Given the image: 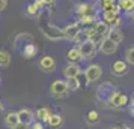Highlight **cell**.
I'll return each mask as SVG.
<instances>
[{"label": "cell", "mask_w": 134, "mask_h": 129, "mask_svg": "<svg viewBox=\"0 0 134 129\" xmlns=\"http://www.w3.org/2000/svg\"><path fill=\"white\" fill-rule=\"evenodd\" d=\"M41 30L45 36L51 39V41H60V39H65V33H63V29H60L59 26L53 24V23H41L39 24Z\"/></svg>", "instance_id": "1"}, {"label": "cell", "mask_w": 134, "mask_h": 129, "mask_svg": "<svg viewBox=\"0 0 134 129\" xmlns=\"http://www.w3.org/2000/svg\"><path fill=\"white\" fill-rule=\"evenodd\" d=\"M50 92H51V96L54 98H65L68 95V86H66V81L63 80H56L51 83L50 86Z\"/></svg>", "instance_id": "2"}, {"label": "cell", "mask_w": 134, "mask_h": 129, "mask_svg": "<svg viewBox=\"0 0 134 129\" xmlns=\"http://www.w3.org/2000/svg\"><path fill=\"white\" fill-rule=\"evenodd\" d=\"M128 101H130V96H128L127 93L119 92V90H115L113 95H111L110 99H109L110 105H111L113 108H124V107L128 104Z\"/></svg>", "instance_id": "3"}, {"label": "cell", "mask_w": 134, "mask_h": 129, "mask_svg": "<svg viewBox=\"0 0 134 129\" xmlns=\"http://www.w3.org/2000/svg\"><path fill=\"white\" fill-rule=\"evenodd\" d=\"M80 51H81V56H83V60H89V59H93L97 56V45L93 41H86V42L80 44L79 45Z\"/></svg>", "instance_id": "4"}, {"label": "cell", "mask_w": 134, "mask_h": 129, "mask_svg": "<svg viewBox=\"0 0 134 129\" xmlns=\"http://www.w3.org/2000/svg\"><path fill=\"white\" fill-rule=\"evenodd\" d=\"M103 21H105L110 27H119L122 23V18L119 12L115 9H110V11H103Z\"/></svg>", "instance_id": "5"}, {"label": "cell", "mask_w": 134, "mask_h": 129, "mask_svg": "<svg viewBox=\"0 0 134 129\" xmlns=\"http://www.w3.org/2000/svg\"><path fill=\"white\" fill-rule=\"evenodd\" d=\"M101 75H103V68L99 65H89L85 71V77L87 83H93V81L99 80Z\"/></svg>", "instance_id": "6"}, {"label": "cell", "mask_w": 134, "mask_h": 129, "mask_svg": "<svg viewBox=\"0 0 134 129\" xmlns=\"http://www.w3.org/2000/svg\"><path fill=\"white\" fill-rule=\"evenodd\" d=\"M80 32H81V24H80L79 21H75V23H72V24H68L66 27L63 29L65 39H68V41H74Z\"/></svg>", "instance_id": "7"}, {"label": "cell", "mask_w": 134, "mask_h": 129, "mask_svg": "<svg viewBox=\"0 0 134 129\" xmlns=\"http://www.w3.org/2000/svg\"><path fill=\"white\" fill-rule=\"evenodd\" d=\"M128 65L127 60H116L113 62V65H111V74L115 75V77H122V75L128 74Z\"/></svg>", "instance_id": "8"}, {"label": "cell", "mask_w": 134, "mask_h": 129, "mask_svg": "<svg viewBox=\"0 0 134 129\" xmlns=\"http://www.w3.org/2000/svg\"><path fill=\"white\" fill-rule=\"evenodd\" d=\"M39 68H41V71H42V72H47V74H50V72H54V69H56V60L51 57V56H44L42 59L39 60Z\"/></svg>", "instance_id": "9"}, {"label": "cell", "mask_w": 134, "mask_h": 129, "mask_svg": "<svg viewBox=\"0 0 134 129\" xmlns=\"http://www.w3.org/2000/svg\"><path fill=\"white\" fill-rule=\"evenodd\" d=\"M116 89L111 83H103L101 86L98 87V98L99 99H104V101H109L110 96L113 95Z\"/></svg>", "instance_id": "10"}, {"label": "cell", "mask_w": 134, "mask_h": 129, "mask_svg": "<svg viewBox=\"0 0 134 129\" xmlns=\"http://www.w3.org/2000/svg\"><path fill=\"white\" fill-rule=\"evenodd\" d=\"M81 72V69L77 63H68L66 66L63 68V75L65 78H77Z\"/></svg>", "instance_id": "11"}, {"label": "cell", "mask_w": 134, "mask_h": 129, "mask_svg": "<svg viewBox=\"0 0 134 129\" xmlns=\"http://www.w3.org/2000/svg\"><path fill=\"white\" fill-rule=\"evenodd\" d=\"M42 8H44L42 2L41 0H35V2H32V3L27 5V8H26V15H29V17H38Z\"/></svg>", "instance_id": "12"}, {"label": "cell", "mask_w": 134, "mask_h": 129, "mask_svg": "<svg viewBox=\"0 0 134 129\" xmlns=\"http://www.w3.org/2000/svg\"><path fill=\"white\" fill-rule=\"evenodd\" d=\"M99 50H101V53H103V54L111 56V54H115L116 51H118V44H115L113 41H110L109 38H105V41L101 44Z\"/></svg>", "instance_id": "13"}, {"label": "cell", "mask_w": 134, "mask_h": 129, "mask_svg": "<svg viewBox=\"0 0 134 129\" xmlns=\"http://www.w3.org/2000/svg\"><path fill=\"white\" fill-rule=\"evenodd\" d=\"M17 113H18L20 122L26 123V125H32V123H33V120H35V117H36L30 110H29V108H21V110L17 111Z\"/></svg>", "instance_id": "14"}, {"label": "cell", "mask_w": 134, "mask_h": 129, "mask_svg": "<svg viewBox=\"0 0 134 129\" xmlns=\"http://www.w3.org/2000/svg\"><path fill=\"white\" fill-rule=\"evenodd\" d=\"M66 59L69 63H79V62L83 60V56H81V51H80L79 47H72V48L68 50Z\"/></svg>", "instance_id": "15"}, {"label": "cell", "mask_w": 134, "mask_h": 129, "mask_svg": "<svg viewBox=\"0 0 134 129\" xmlns=\"http://www.w3.org/2000/svg\"><path fill=\"white\" fill-rule=\"evenodd\" d=\"M21 54H23L24 59H32V57H35L38 54V47L33 42H27L21 48Z\"/></svg>", "instance_id": "16"}, {"label": "cell", "mask_w": 134, "mask_h": 129, "mask_svg": "<svg viewBox=\"0 0 134 129\" xmlns=\"http://www.w3.org/2000/svg\"><path fill=\"white\" fill-rule=\"evenodd\" d=\"M107 38L119 45L124 41V33H122V30L119 27H110V32H109V35H107Z\"/></svg>", "instance_id": "17"}, {"label": "cell", "mask_w": 134, "mask_h": 129, "mask_svg": "<svg viewBox=\"0 0 134 129\" xmlns=\"http://www.w3.org/2000/svg\"><path fill=\"white\" fill-rule=\"evenodd\" d=\"M93 27H95V32H97L98 36H105L107 38V35H109V32H110V26L107 24L105 21L98 20L97 23L93 24Z\"/></svg>", "instance_id": "18"}, {"label": "cell", "mask_w": 134, "mask_h": 129, "mask_svg": "<svg viewBox=\"0 0 134 129\" xmlns=\"http://www.w3.org/2000/svg\"><path fill=\"white\" fill-rule=\"evenodd\" d=\"M98 3H99L101 11H110V9H115V11H118V12H121V8H119V5H118L116 0H98Z\"/></svg>", "instance_id": "19"}, {"label": "cell", "mask_w": 134, "mask_h": 129, "mask_svg": "<svg viewBox=\"0 0 134 129\" xmlns=\"http://www.w3.org/2000/svg\"><path fill=\"white\" fill-rule=\"evenodd\" d=\"M20 123V117H18V113H14V111H9L6 116H5V125L8 128H15L17 125Z\"/></svg>", "instance_id": "20"}, {"label": "cell", "mask_w": 134, "mask_h": 129, "mask_svg": "<svg viewBox=\"0 0 134 129\" xmlns=\"http://www.w3.org/2000/svg\"><path fill=\"white\" fill-rule=\"evenodd\" d=\"M51 114H53V113H51L48 108H45V107H44V108H38L36 113H35L36 119L39 120V122H42V123H48Z\"/></svg>", "instance_id": "21"}, {"label": "cell", "mask_w": 134, "mask_h": 129, "mask_svg": "<svg viewBox=\"0 0 134 129\" xmlns=\"http://www.w3.org/2000/svg\"><path fill=\"white\" fill-rule=\"evenodd\" d=\"M75 14L77 15H86V14H93V9H92V5L89 3H85V2H80L75 5Z\"/></svg>", "instance_id": "22"}, {"label": "cell", "mask_w": 134, "mask_h": 129, "mask_svg": "<svg viewBox=\"0 0 134 129\" xmlns=\"http://www.w3.org/2000/svg\"><path fill=\"white\" fill-rule=\"evenodd\" d=\"M97 14H86V15H80L79 17V21L81 26H93L97 21Z\"/></svg>", "instance_id": "23"}, {"label": "cell", "mask_w": 134, "mask_h": 129, "mask_svg": "<svg viewBox=\"0 0 134 129\" xmlns=\"http://www.w3.org/2000/svg\"><path fill=\"white\" fill-rule=\"evenodd\" d=\"M118 5L121 8V11L127 14L134 12V0H118Z\"/></svg>", "instance_id": "24"}, {"label": "cell", "mask_w": 134, "mask_h": 129, "mask_svg": "<svg viewBox=\"0 0 134 129\" xmlns=\"http://www.w3.org/2000/svg\"><path fill=\"white\" fill-rule=\"evenodd\" d=\"M62 123H63V119H62L60 114H51V117H50L48 120V126L51 129H57L62 126Z\"/></svg>", "instance_id": "25"}, {"label": "cell", "mask_w": 134, "mask_h": 129, "mask_svg": "<svg viewBox=\"0 0 134 129\" xmlns=\"http://www.w3.org/2000/svg\"><path fill=\"white\" fill-rule=\"evenodd\" d=\"M11 54L6 50H0V68H8L11 65Z\"/></svg>", "instance_id": "26"}, {"label": "cell", "mask_w": 134, "mask_h": 129, "mask_svg": "<svg viewBox=\"0 0 134 129\" xmlns=\"http://www.w3.org/2000/svg\"><path fill=\"white\" fill-rule=\"evenodd\" d=\"M86 122H87V125H97L99 122V113L95 110H91L86 114Z\"/></svg>", "instance_id": "27"}, {"label": "cell", "mask_w": 134, "mask_h": 129, "mask_svg": "<svg viewBox=\"0 0 134 129\" xmlns=\"http://www.w3.org/2000/svg\"><path fill=\"white\" fill-rule=\"evenodd\" d=\"M66 86H68V90L69 92H75L80 89V81H79V77L77 78H66Z\"/></svg>", "instance_id": "28"}, {"label": "cell", "mask_w": 134, "mask_h": 129, "mask_svg": "<svg viewBox=\"0 0 134 129\" xmlns=\"http://www.w3.org/2000/svg\"><path fill=\"white\" fill-rule=\"evenodd\" d=\"M86 41H89V35H87V32H86V29H83V30L80 32L79 35H77V38L74 39V42L75 44H83V42H86Z\"/></svg>", "instance_id": "29"}, {"label": "cell", "mask_w": 134, "mask_h": 129, "mask_svg": "<svg viewBox=\"0 0 134 129\" xmlns=\"http://www.w3.org/2000/svg\"><path fill=\"white\" fill-rule=\"evenodd\" d=\"M125 60L128 65H134V47H130L125 51Z\"/></svg>", "instance_id": "30"}, {"label": "cell", "mask_w": 134, "mask_h": 129, "mask_svg": "<svg viewBox=\"0 0 134 129\" xmlns=\"http://www.w3.org/2000/svg\"><path fill=\"white\" fill-rule=\"evenodd\" d=\"M30 129H44L42 122H33V123L30 125Z\"/></svg>", "instance_id": "31"}, {"label": "cell", "mask_w": 134, "mask_h": 129, "mask_svg": "<svg viewBox=\"0 0 134 129\" xmlns=\"http://www.w3.org/2000/svg\"><path fill=\"white\" fill-rule=\"evenodd\" d=\"M12 129H30V125H26V123H21L20 122L15 128H12Z\"/></svg>", "instance_id": "32"}, {"label": "cell", "mask_w": 134, "mask_h": 129, "mask_svg": "<svg viewBox=\"0 0 134 129\" xmlns=\"http://www.w3.org/2000/svg\"><path fill=\"white\" fill-rule=\"evenodd\" d=\"M41 2H42L44 8H47V6H53V5H54V0H41Z\"/></svg>", "instance_id": "33"}, {"label": "cell", "mask_w": 134, "mask_h": 129, "mask_svg": "<svg viewBox=\"0 0 134 129\" xmlns=\"http://www.w3.org/2000/svg\"><path fill=\"white\" fill-rule=\"evenodd\" d=\"M6 5H8V0H0V12L6 8Z\"/></svg>", "instance_id": "34"}, {"label": "cell", "mask_w": 134, "mask_h": 129, "mask_svg": "<svg viewBox=\"0 0 134 129\" xmlns=\"http://www.w3.org/2000/svg\"><path fill=\"white\" fill-rule=\"evenodd\" d=\"M130 114H131V116L134 117V102L131 104V107H130Z\"/></svg>", "instance_id": "35"}, {"label": "cell", "mask_w": 134, "mask_h": 129, "mask_svg": "<svg viewBox=\"0 0 134 129\" xmlns=\"http://www.w3.org/2000/svg\"><path fill=\"white\" fill-rule=\"evenodd\" d=\"M3 111H5V105H3V102H2V101H0V114H2Z\"/></svg>", "instance_id": "36"}, {"label": "cell", "mask_w": 134, "mask_h": 129, "mask_svg": "<svg viewBox=\"0 0 134 129\" xmlns=\"http://www.w3.org/2000/svg\"><path fill=\"white\" fill-rule=\"evenodd\" d=\"M130 15V20H131V23L134 24V12H131V14H128Z\"/></svg>", "instance_id": "37"}, {"label": "cell", "mask_w": 134, "mask_h": 129, "mask_svg": "<svg viewBox=\"0 0 134 129\" xmlns=\"http://www.w3.org/2000/svg\"><path fill=\"white\" fill-rule=\"evenodd\" d=\"M110 129H121V126H113V128H110Z\"/></svg>", "instance_id": "38"}, {"label": "cell", "mask_w": 134, "mask_h": 129, "mask_svg": "<svg viewBox=\"0 0 134 129\" xmlns=\"http://www.w3.org/2000/svg\"><path fill=\"white\" fill-rule=\"evenodd\" d=\"M121 129H131V128H127V126H124V128H121Z\"/></svg>", "instance_id": "39"}, {"label": "cell", "mask_w": 134, "mask_h": 129, "mask_svg": "<svg viewBox=\"0 0 134 129\" xmlns=\"http://www.w3.org/2000/svg\"><path fill=\"white\" fill-rule=\"evenodd\" d=\"M133 102H134V95H133Z\"/></svg>", "instance_id": "40"}, {"label": "cell", "mask_w": 134, "mask_h": 129, "mask_svg": "<svg viewBox=\"0 0 134 129\" xmlns=\"http://www.w3.org/2000/svg\"><path fill=\"white\" fill-rule=\"evenodd\" d=\"M80 2H83V0H80Z\"/></svg>", "instance_id": "41"}]
</instances>
